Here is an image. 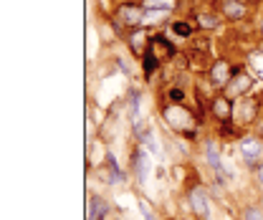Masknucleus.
<instances>
[{
  "instance_id": "nucleus-1",
  "label": "nucleus",
  "mask_w": 263,
  "mask_h": 220,
  "mask_svg": "<svg viewBox=\"0 0 263 220\" xmlns=\"http://www.w3.org/2000/svg\"><path fill=\"white\" fill-rule=\"evenodd\" d=\"M134 159H137V162H134V170H137L139 180L147 185V180H149V164H152V162H149V157H147V152H142V149H139V152L134 154Z\"/></svg>"
},
{
  "instance_id": "nucleus-2",
  "label": "nucleus",
  "mask_w": 263,
  "mask_h": 220,
  "mask_svg": "<svg viewBox=\"0 0 263 220\" xmlns=\"http://www.w3.org/2000/svg\"><path fill=\"white\" fill-rule=\"evenodd\" d=\"M152 53L162 61V59H170L172 56V46L162 38V36H157V38H152Z\"/></svg>"
},
{
  "instance_id": "nucleus-3",
  "label": "nucleus",
  "mask_w": 263,
  "mask_h": 220,
  "mask_svg": "<svg viewBox=\"0 0 263 220\" xmlns=\"http://www.w3.org/2000/svg\"><path fill=\"white\" fill-rule=\"evenodd\" d=\"M165 117H167V119H170V124H175L177 129H182V127L190 122V117H188V114H185L180 106H172V109H167V112H165Z\"/></svg>"
},
{
  "instance_id": "nucleus-4",
  "label": "nucleus",
  "mask_w": 263,
  "mask_h": 220,
  "mask_svg": "<svg viewBox=\"0 0 263 220\" xmlns=\"http://www.w3.org/2000/svg\"><path fill=\"white\" fill-rule=\"evenodd\" d=\"M190 203H193L197 215H202V218L207 215V198H205L202 190H193V193H190Z\"/></svg>"
},
{
  "instance_id": "nucleus-5",
  "label": "nucleus",
  "mask_w": 263,
  "mask_h": 220,
  "mask_svg": "<svg viewBox=\"0 0 263 220\" xmlns=\"http://www.w3.org/2000/svg\"><path fill=\"white\" fill-rule=\"evenodd\" d=\"M119 15H122V18H124V23H129V25H139V23L144 20L142 10H139V8H132V5H124Z\"/></svg>"
},
{
  "instance_id": "nucleus-6",
  "label": "nucleus",
  "mask_w": 263,
  "mask_h": 220,
  "mask_svg": "<svg viewBox=\"0 0 263 220\" xmlns=\"http://www.w3.org/2000/svg\"><path fill=\"white\" fill-rule=\"evenodd\" d=\"M248 86H251V78L241 73V76H238V78H235V81L228 86V94H230V96H238V94H243Z\"/></svg>"
},
{
  "instance_id": "nucleus-7",
  "label": "nucleus",
  "mask_w": 263,
  "mask_h": 220,
  "mask_svg": "<svg viewBox=\"0 0 263 220\" xmlns=\"http://www.w3.org/2000/svg\"><path fill=\"white\" fill-rule=\"evenodd\" d=\"M223 10H225L228 18H243V13H246V8H243L241 3H235V0H225V3H223Z\"/></svg>"
},
{
  "instance_id": "nucleus-8",
  "label": "nucleus",
  "mask_w": 263,
  "mask_h": 220,
  "mask_svg": "<svg viewBox=\"0 0 263 220\" xmlns=\"http://www.w3.org/2000/svg\"><path fill=\"white\" fill-rule=\"evenodd\" d=\"M225 81H228V64H223V61H220V64H215V66H213V84H218V86H220V84H225Z\"/></svg>"
},
{
  "instance_id": "nucleus-9",
  "label": "nucleus",
  "mask_w": 263,
  "mask_h": 220,
  "mask_svg": "<svg viewBox=\"0 0 263 220\" xmlns=\"http://www.w3.org/2000/svg\"><path fill=\"white\" fill-rule=\"evenodd\" d=\"M241 147H243V154H246L251 162L261 154V147H258V142H253V140H243V142H241Z\"/></svg>"
},
{
  "instance_id": "nucleus-10",
  "label": "nucleus",
  "mask_w": 263,
  "mask_h": 220,
  "mask_svg": "<svg viewBox=\"0 0 263 220\" xmlns=\"http://www.w3.org/2000/svg\"><path fill=\"white\" fill-rule=\"evenodd\" d=\"M104 210H107V205H104L99 198H94V200L89 203V220H99L104 215Z\"/></svg>"
},
{
  "instance_id": "nucleus-11",
  "label": "nucleus",
  "mask_w": 263,
  "mask_h": 220,
  "mask_svg": "<svg viewBox=\"0 0 263 220\" xmlns=\"http://www.w3.org/2000/svg\"><path fill=\"white\" fill-rule=\"evenodd\" d=\"M205 154H207V162H210V164H213V167H215V170L220 172L223 162H220V154H218V149H215L213 145H207V149H205Z\"/></svg>"
},
{
  "instance_id": "nucleus-12",
  "label": "nucleus",
  "mask_w": 263,
  "mask_h": 220,
  "mask_svg": "<svg viewBox=\"0 0 263 220\" xmlns=\"http://www.w3.org/2000/svg\"><path fill=\"white\" fill-rule=\"evenodd\" d=\"M213 109H215V114H218L220 119H225V117L230 114V104H228L225 99H218V101L213 104Z\"/></svg>"
},
{
  "instance_id": "nucleus-13",
  "label": "nucleus",
  "mask_w": 263,
  "mask_h": 220,
  "mask_svg": "<svg viewBox=\"0 0 263 220\" xmlns=\"http://www.w3.org/2000/svg\"><path fill=\"white\" fill-rule=\"evenodd\" d=\"M144 3H147V8H154V10H167L175 5V0H144Z\"/></svg>"
},
{
  "instance_id": "nucleus-14",
  "label": "nucleus",
  "mask_w": 263,
  "mask_h": 220,
  "mask_svg": "<svg viewBox=\"0 0 263 220\" xmlns=\"http://www.w3.org/2000/svg\"><path fill=\"white\" fill-rule=\"evenodd\" d=\"M157 64H160V59H157V56H154V53L149 51V53H147V59H144V71L152 73L154 69H157Z\"/></svg>"
},
{
  "instance_id": "nucleus-15",
  "label": "nucleus",
  "mask_w": 263,
  "mask_h": 220,
  "mask_svg": "<svg viewBox=\"0 0 263 220\" xmlns=\"http://www.w3.org/2000/svg\"><path fill=\"white\" fill-rule=\"evenodd\" d=\"M162 13H165V10H152V13H147V15H144V20H142V23H157V20L162 18Z\"/></svg>"
},
{
  "instance_id": "nucleus-16",
  "label": "nucleus",
  "mask_w": 263,
  "mask_h": 220,
  "mask_svg": "<svg viewBox=\"0 0 263 220\" xmlns=\"http://www.w3.org/2000/svg\"><path fill=\"white\" fill-rule=\"evenodd\" d=\"M142 46H144V33H134V38H132V48H134V51H142Z\"/></svg>"
},
{
  "instance_id": "nucleus-17",
  "label": "nucleus",
  "mask_w": 263,
  "mask_h": 220,
  "mask_svg": "<svg viewBox=\"0 0 263 220\" xmlns=\"http://www.w3.org/2000/svg\"><path fill=\"white\" fill-rule=\"evenodd\" d=\"M246 220H263V213L258 208H251V210H246Z\"/></svg>"
},
{
  "instance_id": "nucleus-18",
  "label": "nucleus",
  "mask_w": 263,
  "mask_h": 220,
  "mask_svg": "<svg viewBox=\"0 0 263 220\" xmlns=\"http://www.w3.org/2000/svg\"><path fill=\"white\" fill-rule=\"evenodd\" d=\"M139 208H142V213H144V220H154L152 210H149V205H147V200H139Z\"/></svg>"
},
{
  "instance_id": "nucleus-19",
  "label": "nucleus",
  "mask_w": 263,
  "mask_h": 220,
  "mask_svg": "<svg viewBox=\"0 0 263 220\" xmlns=\"http://www.w3.org/2000/svg\"><path fill=\"white\" fill-rule=\"evenodd\" d=\"M175 33H177V36H190V25H188V23H177V25H175Z\"/></svg>"
},
{
  "instance_id": "nucleus-20",
  "label": "nucleus",
  "mask_w": 263,
  "mask_h": 220,
  "mask_svg": "<svg viewBox=\"0 0 263 220\" xmlns=\"http://www.w3.org/2000/svg\"><path fill=\"white\" fill-rule=\"evenodd\" d=\"M200 25H205V28H215V18H210V15H200Z\"/></svg>"
},
{
  "instance_id": "nucleus-21",
  "label": "nucleus",
  "mask_w": 263,
  "mask_h": 220,
  "mask_svg": "<svg viewBox=\"0 0 263 220\" xmlns=\"http://www.w3.org/2000/svg\"><path fill=\"white\" fill-rule=\"evenodd\" d=\"M170 99L180 101V99H182V91H180V89H172V91H170Z\"/></svg>"
},
{
  "instance_id": "nucleus-22",
  "label": "nucleus",
  "mask_w": 263,
  "mask_h": 220,
  "mask_svg": "<svg viewBox=\"0 0 263 220\" xmlns=\"http://www.w3.org/2000/svg\"><path fill=\"white\" fill-rule=\"evenodd\" d=\"M261 182H263V167H261Z\"/></svg>"
}]
</instances>
